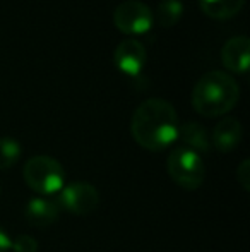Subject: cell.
Returning a JSON list of instances; mask_svg holds the SVG:
<instances>
[{
  "mask_svg": "<svg viewBox=\"0 0 250 252\" xmlns=\"http://www.w3.org/2000/svg\"><path fill=\"white\" fill-rule=\"evenodd\" d=\"M178 115L175 106L163 98H149L136 108L130 120V132L140 148L163 151L178 137Z\"/></svg>",
  "mask_w": 250,
  "mask_h": 252,
  "instance_id": "1",
  "label": "cell"
},
{
  "mask_svg": "<svg viewBox=\"0 0 250 252\" xmlns=\"http://www.w3.org/2000/svg\"><path fill=\"white\" fill-rule=\"evenodd\" d=\"M240 98V86L237 79L223 70L206 72L192 90V106L202 117H223L231 112Z\"/></svg>",
  "mask_w": 250,
  "mask_h": 252,
  "instance_id": "2",
  "label": "cell"
},
{
  "mask_svg": "<svg viewBox=\"0 0 250 252\" xmlns=\"http://www.w3.org/2000/svg\"><path fill=\"white\" fill-rule=\"evenodd\" d=\"M26 186L40 196H57L65 186V170L52 156L38 155L26 161L23 168Z\"/></svg>",
  "mask_w": 250,
  "mask_h": 252,
  "instance_id": "3",
  "label": "cell"
},
{
  "mask_svg": "<svg viewBox=\"0 0 250 252\" xmlns=\"http://www.w3.org/2000/svg\"><path fill=\"white\" fill-rule=\"evenodd\" d=\"M167 172L170 179L185 190L199 189L206 179V165L200 155L185 146L175 148L168 155Z\"/></svg>",
  "mask_w": 250,
  "mask_h": 252,
  "instance_id": "4",
  "label": "cell"
},
{
  "mask_svg": "<svg viewBox=\"0 0 250 252\" xmlns=\"http://www.w3.org/2000/svg\"><path fill=\"white\" fill-rule=\"evenodd\" d=\"M55 202H57L58 209H63V211L77 216H84L98 208L100 194H98L96 187L91 186L89 182L76 180V182H70L62 187Z\"/></svg>",
  "mask_w": 250,
  "mask_h": 252,
  "instance_id": "5",
  "label": "cell"
},
{
  "mask_svg": "<svg viewBox=\"0 0 250 252\" xmlns=\"http://www.w3.org/2000/svg\"><path fill=\"white\" fill-rule=\"evenodd\" d=\"M113 24L129 36L144 34L153 26V10L140 0H125L113 10Z\"/></svg>",
  "mask_w": 250,
  "mask_h": 252,
  "instance_id": "6",
  "label": "cell"
},
{
  "mask_svg": "<svg viewBox=\"0 0 250 252\" xmlns=\"http://www.w3.org/2000/svg\"><path fill=\"white\" fill-rule=\"evenodd\" d=\"M146 60V47L136 38H125L113 52V63L117 65V69L130 77H137L142 72Z\"/></svg>",
  "mask_w": 250,
  "mask_h": 252,
  "instance_id": "7",
  "label": "cell"
},
{
  "mask_svg": "<svg viewBox=\"0 0 250 252\" xmlns=\"http://www.w3.org/2000/svg\"><path fill=\"white\" fill-rule=\"evenodd\" d=\"M250 40L247 36H233L221 48V62L230 72L245 74L249 70Z\"/></svg>",
  "mask_w": 250,
  "mask_h": 252,
  "instance_id": "8",
  "label": "cell"
},
{
  "mask_svg": "<svg viewBox=\"0 0 250 252\" xmlns=\"http://www.w3.org/2000/svg\"><path fill=\"white\" fill-rule=\"evenodd\" d=\"M242 141V124L235 117H224L216 124L211 136V144L220 153H230Z\"/></svg>",
  "mask_w": 250,
  "mask_h": 252,
  "instance_id": "9",
  "label": "cell"
},
{
  "mask_svg": "<svg viewBox=\"0 0 250 252\" xmlns=\"http://www.w3.org/2000/svg\"><path fill=\"white\" fill-rule=\"evenodd\" d=\"M58 213L60 209H58L57 202L47 199V197H33L26 202V208H24L26 220L38 228L54 225L58 218Z\"/></svg>",
  "mask_w": 250,
  "mask_h": 252,
  "instance_id": "10",
  "label": "cell"
},
{
  "mask_svg": "<svg viewBox=\"0 0 250 252\" xmlns=\"http://www.w3.org/2000/svg\"><path fill=\"white\" fill-rule=\"evenodd\" d=\"M177 139H182L185 148L195 151L197 155L200 153H207L211 148V139L207 130L204 129L202 124L199 122H184L182 126H178V137Z\"/></svg>",
  "mask_w": 250,
  "mask_h": 252,
  "instance_id": "11",
  "label": "cell"
},
{
  "mask_svg": "<svg viewBox=\"0 0 250 252\" xmlns=\"http://www.w3.org/2000/svg\"><path fill=\"white\" fill-rule=\"evenodd\" d=\"M245 0H199V7L206 16L216 21H226L237 16Z\"/></svg>",
  "mask_w": 250,
  "mask_h": 252,
  "instance_id": "12",
  "label": "cell"
},
{
  "mask_svg": "<svg viewBox=\"0 0 250 252\" xmlns=\"http://www.w3.org/2000/svg\"><path fill=\"white\" fill-rule=\"evenodd\" d=\"M184 16V3L180 0H161L153 14V19L161 28H171L178 23Z\"/></svg>",
  "mask_w": 250,
  "mask_h": 252,
  "instance_id": "13",
  "label": "cell"
},
{
  "mask_svg": "<svg viewBox=\"0 0 250 252\" xmlns=\"http://www.w3.org/2000/svg\"><path fill=\"white\" fill-rule=\"evenodd\" d=\"M21 144L14 137H0V170H9L19 161Z\"/></svg>",
  "mask_w": 250,
  "mask_h": 252,
  "instance_id": "14",
  "label": "cell"
},
{
  "mask_svg": "<svg viewBox=\"0 0 250 252\" xmlns=\"http://www.w3.org/2000/svg\"><path fill=\"white\" fill-rule=\"evenodd\" d=\"M10 251L14 252H38V242L33 239V237L26 235H17L16 239L10 244Z\"/></svg>",
  "mask_w": 250,
  "mask_h": 252,
  "instance_id": "15",
  "label": "cell"
},
{
  "mask_svg": "<svg viewBox=\"0 0 250 252\" xmlns=\"http://www.w3.org/2000/svg\"><path fill=\"white\" fill-rule=\"evenodd\" d=\"M237 182L245 192H250V161L244 159L237 168Z\"/></svg>",
  "mask_w": 250,
  "mask_h": 252,
  "instance_id": "16",
  "label": "cell"
},
{
  "mask_svg": "<svg viewBox=\"0 0 250 252\" xmlns=\"http://www.w3.org/2000/svg\"><path fill=\"white\" fill-rule=\"evenodd\" d=\"M10 244H12V239L9 237V233L3 228H0V252H9Z\"/></svg>",
  "mask_w": 250,
  "mask_h": 252,
  "instance_id": "17",
  "label": "cell"
},
{
  "mask_svg": "<svg viewBox=\"0 0 250 252\" xmlns=\"http://www.w3.org/2000/svg\"><path fill=\"white\" fill-rule=\"evenodd\" d=\"M0 192H2V187H0Z\"/></svg>",
  "mask_w": 250,
  "mask_h": 252,
  "instance_id": "18",
  "label": "cell"
}]
</instances>
